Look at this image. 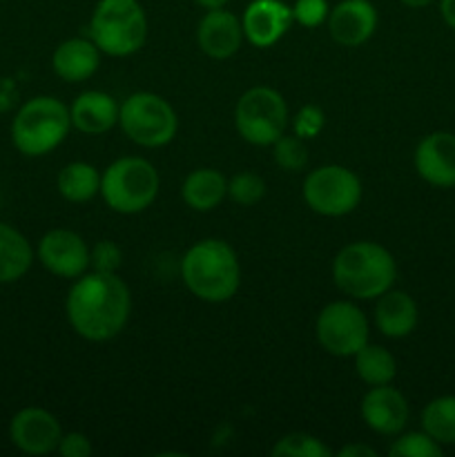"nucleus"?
<instances>
[{
  "instance_id": "nucleus-1",
  "label": "nucleus",
  "mask_w": 455,
  "mask_h": 457,
  "mask_svg": "<svg viewBox=\"0 0 455 457\" xmlns=\"http://www.w3.org/2000/svg\"><path fill=\"white\" fill-rule=\"evenodd\" d=\"M132 297L116 272H89L71 286L67 295V320L80 337L107 342L125 328Z\"/></svg>"
},
{
  "instance_id": "nucleus-2",
  "label": "nucleus",
  "mask_w": 455,
  "mask_h": 457,
  "mask_svg": "<svg viewBox=\"0 0 455 457\" xmlns=\"http://www.w3.org/2000/svg\"><path fill=\"white\" fill-rule=\"evenodd\" d=\"M181 277L187 290L201 302H228L239 290V259L226 241L203 239L183 257Z\"/></svg>"
},
{
  "instance_id": "nucleus-3",
  "label": "nucleus",
  "mask_w": 455,
  "mask_h": 457,
  "mask_svg": "<svg viewBox=\"0 0 455 457\" xmlns=\"http://www.w3.org/2000/svg\"><path fill=\"white\" fill-rule=\"evenodd\" d=\"M397 266L393 254L373 241H357L339 250L333 263V279L343 295L377 299L395 284Z\"/></svg>"
},
{
  "instance_id": "nucleus-4",
  "label": "nucleus",
  "mask_w": 455,
  "mask_h": 457,
  "mask_svg": "<svg viewBox=\"0 0 455 457\" xmlns=\"http://www.w3.org/2000/svg\"><path fill=\"white\" fill-rule=\"evenodd\" d=\"M71 114L54 96H36L21 107L12 125V138L25 156H43L65 141Z\"/></svg>"
},
{
  "instance_id": "nucleus-5",
  "label": "nucleus",
  "mask_w": 455,
  "mask_h": 457,
  "mask_svg": "<svg viewBox=\"0 0 455 457\" xmlns=\"http://www.w3.org/2000/svg\"><path fill=\"white\" fill-rule=\"evenodd\" d=\"M89 34L107 56H129L145 43V12L138 0H98Z\"/></svg>"
},
{
  "instance_id": "nucleus-6",
  "label": "nucleus",
  "mask_w": 455,
  "mask_h": 457,
  "mask_svg": "<svg viewBox=\"0 0 455 457\" xmlns=\"http://www.w3.org/2000/svg\"><path fill=\"white\" fill-rule=\"evenodd\" d=\"M159 183V172L150 161L125 156L103 172L101 195L114 212L136 214L154 204Z\"/></svg>"
},
{
  "instance_id": "nucleus-7",
  "label": "nucleus",
  "mask_w": 455,
  "mask_h": 457,
  "mask_svg": "<svg viewBox=\"0 0 455 457\" xmlns=\"http://www.w3.org/2000/svg\"><path fill=\"white\" fill-rule=\"evenodd\" d=\"M119 123L134 143L143 147L168 145L177 137L178 119L165 98L150 92L132 94L120 105Z\"/></svg>"
},
{
  "instance_id": "nucleus-8",
  "label": "nucleus",
  "mask_w": 455,
  "mask_h": 457,
  "mask_svg": "<svg viewBox=\"0 0 455 457\" xmlns=\"http://www.w3.org/2000/svg\"><path fill=\"white\" fill-rule=\"evenodd\" d=\"M235 120L245 141L252 145H272L288 125V107L275 89L252 87L236 103Z\"/></svg>"
},
{
  "instance_id": "nucleus-9",
  "label": "nucleus",
  "mask_w": 455,
  "mask_h": 457,
  "mask_svg": "<svg viewBox=\"0 0 455 457\" xmlns=\"http://www.w3.org/2000/svg\"><path fill=\"white\" fill-rule=\"evenodd\" d=\"M303 199L324 217H343L361 201V183L355 172L342 165H324L303 181Z\"/></svg>"
},
{
  "instance_id": "nucleus-10",
  "label": "nucleus",
  "mask_w": 455,
  "mask_h": 457,
  "mask_svg": "<svg viewBox=\"0 0 455 457\" xmlns=\"http://www.w3.org/2000/svg\"><path fill=\"white\" fill-rule=\"evenodd\" d=\"M317 339L335 357H352L368 344V320L351 302H333L317 317Z\"/></svg>"
},
{
  "instance_id": "nucleus-11",
  "label": "nucleus",
  "mask_w": 455,
  "mask_h": 457,
  "mask_svg": "<svg viewBox=\"0 0 455 457\" xmlns=\"http://www.w3.org/2000/svg\"><path fill=\"white\" fill-rule=\"evenodd\" d=\"M40 263L52 275L76 279L89 268V250L85 241L71 230H52L40 239Z\"/></svg>"
},
{
  "instance_id": "nucleus-12",
  "label": "nucleus",
  "mask_w": 455,
  "mask_h": 457,
  "mask_svg": "<svg viewBox=\"0 0 455 457\" xmlns=\"http://www.w3.org/2000/svg\"><path fill=\"white\" fill-rule=\"evenodd\" d=\"M12 442L29 455H47L58 449L62 431L58 420L45 409H22L9 424Z\"/></svg>"
},
{
  "instance_id": "nucleus-13",
  "label": "nucleus",
  "mask_w": 455,
  "mask_h": 457,
  "mask_svg": "<svg viewBox=\"0 0 455 457\" xmlns=\"http://www.w3.org/2000/svg\"><path fill=\"white\" fill-rule=\"evenodd\" d=\"M361 418L379 436H397L409 422V402L388 384L373 386L361 400Z\"/></svg>"
},
{
  "instance_id": "nucleus-14",
  "label": "nucleus",
  "mask_w": 455,
  "mask_h": 457,
  "mask_svg": "<svg viewBox=\"0 0 455 457\" xmlns=\"http://www.w3.org/2000/svg\"><path fill=\"white\" fill-rule=\"evenodd\" d=\"M415 170L435 187H455V134L433 132L415 150Z\"/></svg>"
},
{
  "instance_id": "nucleus-15",
  "label": "nucleus",
  "mask_w": 455,
  "mask_h": 457,
  "mask_svg": "<svg viewBox=\"0 0 455 457\" xmlns=\"http://www.w3.org/2000/svg\"><path fill=\"white\" fill-rule=\"evenodd\" d=\"M377 27V12L370 0H343L328 13V31L343 47L364 45Z\"/></svg>"
},
{
  "instance_id": "nucleus-16",
  "label": "nucleus",
  "mask_w": 455,
  "mask_h": 457,
  "mask_svg": "<svg viewBox=\"0 0 455 457\" xmlns=\"http://www.w3.org/2000/svg\"><path fill=\"white\" fill-rule=\"evenodd\" d=\"M293 7L281 0H252L244 13V36L254 47H270L293 25Z\"/></svg>"
},
{
  "instance_id": "nucleus-17",
  "label": "nucleus",
  "mask_w": 455,
  "mask_h": 457,
  "mask_svg": "<svg viewBox=\"0 0 455 457\" xmlns=\"http://www.w3.org/2000/svg\"><path fill=\"white\" fill-rule=\"evenodd\" d=\"M199 38L201 52L208 54L210 58H230L232 54L239 52L241 40H244V25L236 21L235 13L226 12L223 7L208 9L199 22Z\"/></svg>"
},
{
  "instance_id": "nucleus-18",
  "label": "nucleus",
  "mask_w": 455,
  "mask_h": 457,
  "mask_svg": "<svg viewBox=\"0 0 455 457\" xmlns=\"http://www.w3.org/2000/svg\"><path fill=\"white\" fill-rule=\"evenodd\" d=\"M377 299L375 324L379 333L391 339L409 337L418 326V303L413 302V297L401 290H386Z\"/></svg>"
},
{
  "instance_id": "nucleus-19",
  "label": "nucleus",
  "mask_w": 455,
  "mask_h": 457,
  "mask_svg": "<svg viewBox=\"0 0 455 457\" xmlns=\"http://www.w3.org/2000/svg\"><path fill=\"white\" fill-rule=\"evenodd\" d=\"M71 125L85 134H96L107 132L119 123L120 107L114 96L105 92H85L80 94L74 101L70 110Z\"/></svg>"
},
{
  "instance_id": "nucleus-20",
  "label": "nucleus",
  "mask_w": 455,
  "mask_h": 457,
  "mask_svg": "<svg viewBox=\"0 0 455 457\" xmlns=\"http://www.w3.org/2000/svg\"><path fill=\"white\" fill-rule=\"evenodd\" d=\"M54 71L67 83H80L87 80L101 62V49L94 40L70 38L61 43L54 52Z\"/></svg>"
},
{
  "instance_id": "nucleus-21",
  "label": "nucleus",
  "mask_w": 455,
  "mask_h": 457,
  "mask_svg": "<svg viewBox=\"0 0 455 457\" xmlns=\"http://www.w3.org/2000/svg\"><path fill=\"white\" fill-rule=\"evenodd\" d=\"M183 201L196 212H210L228 195V181L219 170L199 168L187 174L183 183Z\"/></svg>"
},
{
  "instance_id": "nucleus-22",
  "label": "nucleus",
  "mask_w": 455,
  "mask_h": 457,
  "mask_svg": "<svg viewBox=\"0 0 455 457\" xmlns=\"http://www.w3.org/2000/svg\"><path fill=\"white\" fill-rule=\"evenodd\" d=\"M31 245L18 230L0 223V284L18 281L31 266Z\"/></svg>"
},
{
  "instance_id": "nucleus-23",
  "label": "nucleus",
  "mask_w": 455,
  "mask_h": 457,
  "mask_svg": "<svg viewBox=\"0 0 455 457\" xmlns=\"http://www.w3.org/2000/svg\"><path fill=\"white\" fill-rule=\"evenodd\" d=\"M58 192L71 204H83L101 192V172L89 163L65 165L58 174Z\"/></svg>"
},
{
  "instance_id": "nucleus-24",
  "label": "nucleus",
  "mask_w": 455,
  "mask_h": 457,
  "mask_svg": "<svg viewBox=\"0 0 455 457\" xmlns=\"http://www.w3.org/2000/svg\"><path fill=\"white\" fill-rule=\"evenodd\" d=\"M424 433L437 445H455V395H442L422 411Z\"/></svg>"
},
{
  "instance_id": "nucleus-25",
  "label": "nucleus",
  "mask_w": 455,
  "mask_h": 457,
  "mask_svg": "<svg viewBox=\"0 0 455 457\" xmlns=\"http://www.w3.org/2000/svg\"><path fill=\"white\" fill-rule=\"evenodd\" d=\"M355 369L357 375H360L366 384H370V386L391 384L397 373L395 357H393L384 346H373V344H366V346L357 353Z\"/></svg>"
},
{
  "instance_id": "nucleus-26",
  "label": "nucleus",
  "mask_w": 455,
  "mask_h": 457,
  "mask_svg": "<svg viewBox=\"0 0 455 457\" xmlns=\"http://www.w3.org/2000/svg\"><path fill=\"white\" fill-rule=\"evenodd\" d=\"M275 457H330V449L308 433H290L272 446Z\"/></svg>"
},
{
  "instance_id": "nucleus-27",
  "label": "nucleus",
  "mask_w": 455,
  "mask_h": 457,
  "mask_svg": "<svg viewBox=\"0 0 455 457\" xmlns=\"http://www.w3.org/2000/svg\"><path fill=\"white\" fill-rule=\"evenodd\" d=\"M272 145H275L272 156H275V163L279 165L281 170H285V172H299V170L306 168V143H303V138H299L297 134H294V137H284V134H281Z\"/></svg>"
},
{
  "instance_id": "nucleus-28",
  "label": "nucleus",
  "mask_w": 455,
  "mask_h": 457,
  "mask_svg": "<svg viewBox=\"0 0 455 457\" xmlns=\"http://www.w3.org/2000/svg\"><path fill=\"white\" fill-rule=\"evenodd\" d=\"M393 457H442V445L428 433H406L388 449Z\"/></svg>"
},
{
  "instance_id": "nucleus-29",
  "label": "nucleus",
  "mask_w": 455,
  "mask_h": 457,
  "mask_svg": "<svg viewBox=\"0 0 455 457\" xmlns=\"http://www.w3.org/2000/svg\"><path fill=\"white\" fill-rule=\"evenodd\" d=\"M228 195L239 205H254L266 195V181L254 172H239L228 183Z\"/></svg>"
},
{
  "instance_id": "nucleus-30",
  "label": "nucleus",
  "mask_w": 455,
  "mask_h": 457,
  "mask_svg": "<svg viewBox=\"0 0 455 457\" xmlns=\"http://www.w3.org/2000/svg\"><path fill=\"white\" fill-rule=\"evenodd\" d=\"M123 263V254L114 241H98L89 253V266L98 272H116Z\"/></svg>"
},
{
  "instance_id": "nucleus-31",
  "label": "nucleus",
  "mask_w": 455,
  "mask_h": 457,
  "mask_svg": "<svg viewBox=\"0 0 455 457\" xmlns=\"http://www.w3.org/2000/svg\"><path fill=\"white\" fill-rule=\"evenodd\" d=\"M328 0H297L293 7V18L303 27H319L328 21Z\"/></svg>"
},
{
  "instance_id": "nucleus-32",
  "label": "nucleus",
  "mask_w": 455,
  "mask_h": 457,
  "mask_svg": "<svg viewBox=\"0 0 455 457\" xmlns=\"http://www.w3.org/2000/svg\"><path fill=\"white\" fill-rule=\"evenodd\" d=\"M324 128V112L317 105H303L294 116V134L299 138H312Z\"/></svg>"
},
{
  "instance_id": "nucleus-33",
  "label": "nucleus",
  "mask_w": 455,
  "mask_h": 457,
  "mask_svg": "<svg viewBox=\"0 0 455 457\" xmlns=\"http://www.w3.org/2000/svg\"><path fill=\"white\" fill-rule=\"evenodd\" d=\"M58 453L62 457H89L92 455V442L83 433H67L58 442Z\"/></svg>"
},
{
  "instance_id": "nucleus-34",
  "label": "nucleus",
  "mask_w": 455,
  "mask_h": 457,
  "mask_svg": "<svg viewBox=\"0 0 455 457\" xmlns=\"http://www.w3.org/2000/svg\"><path fill=\"white\" fill-rule=\"evenodd\" d=\"M375 449H370V446L366 445H351V446H343L342 451H339V457H375Z\"/></svg>"
},
{
  "instance_id": "nucleus-35",
  "label": "nucleus",
  "mask_w": 455,
  "mask_h": 457,
  "mask_svg": "<svg viewBox=\"0 0 455 457\" xmlns=\"http://www.w3.org/2000/svg\"><path fill=\"white\" fill-rule=\"evenodd\" d=\"M440 13L446 25L455 29V0H440Z\"/></svg>"
},
{
  "instance_id": "nucleus-36",
  "label": "nucleus",
  "mask_w": 455,
  "mask_h": 457,
  "mask_svg": "<svg viewBox=\"0 0 455 457\" xmlns=\"http://www.w3.org/2000/svg\"><path fill=\"white\" fill-rule=\"evenodd\" d=\"M196 4H201V7L205 9H219V7H226L230 0H194Z\"/></svg>"
},
{
  "instance_id": "nucleus-37",
  "label": "nucleus",
  "mask_w": 455,
  "mask_h": 457,
  "mask_svg": "<svg viewBox=\"0 0 455 457\" xmlns=\"http://www.w3.org/2000/svg\"><path fill=\"white\" fill-rule=\"evenodd\" d=\"M400 3H404L406 7H426L433 0H400Z\"/></svg>"
}]
</instances>
